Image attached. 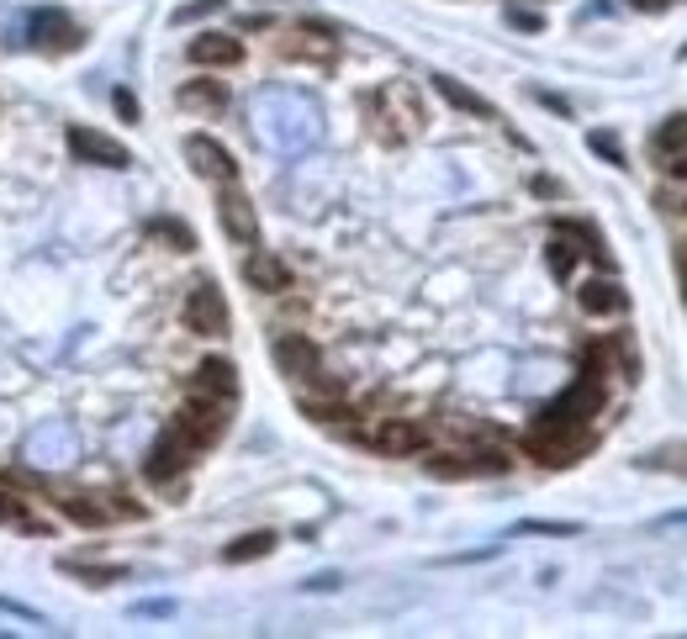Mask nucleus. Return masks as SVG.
Wrapping results in <instances>:
<instances>
[{
  "label": "nucleus",
  "instance_id": "f257e3e1",
  "mask_svg": "<svg viewBox=\"0 0 687 639\" xmlns=\"http://www.w3.org/2000/svg\"><path fill=\"white\" fill-rule=\"evenodd\" d=\"M608 402V386H603V375H592L582 370L577 381H571L555 402H545L540 412H534V428H587L592 418L603 412Z\"/></svg>",
  "mask_w": 687,
  "mask_h": 639
},
{
  "label": "nucleus",
  "instance_id": "f03ea898",
  "mask_svg": "<svg viewBox=\"0 0 687 639\" xmlns=\"http://www.w3.org/2000/svg\"><path fill=\"white\" fill-rule=\"evenodd\" d=\"M355 444L376 449V455H386V460H413V455L429 449V428H423L418 418H376V423L355 428Z\"/></svg>",
  "mask_w": 687,
  "mask_h": 639
},
{
  "label": "nucleus",
  "instance_id": "7ed1b4c3",
  "mask_svg": "<svg viewBox=\"0 0 687 639\" xmlns=\"http://www.w3.org/2000/svg\"><path fill=\"white\" fill-rule=\"evenodd\" d=\"M270 360H275V370L286 375V381H296V386H318V391H339L323 375V354H318V344H312L307 333H275V344H270Z\"/></svg>",
  "mask_w": 687,
  "mask_h": 639
},
{
  "label": "nucleus",
  "instance_id": "20e7f679",
  "mask_svg": "<svg viewBox=\"0 0 687 639\" xmlns=\"http://www.w3.org/2000/svg\"><path fill=\"white\" fill-rule=\"evenodd\" d=\"M286 64H312V69H333L339 64V37H333L328 22H302L296 32H286L281 43H275Z\"/></svg>",
  "mask_w": 687,
  "mask_h": 639
},
{
  "label": "nucleus",
  "instance_id": "39448f33",
  "mask_svg": "<svg viewBox=\"0 0 687 639\" xmlns=\"http://www.w3.org/2000/svg\"><path fill=\"white\" fill-rule=\"evenodd\" d=\"M180 317H185V328H191L196 338H228V328H233L228 296H222V291L212 286V280H201V286L185 291V307H180Z\"/></svg>",
  "mask_w": 687,
  "mask_h": 639
},
{
  "label": "nucleus",
  "instance_id": "423d86ee",
  "mask_svg": "<svg viewBox=\"0 0 687 639\" xmlns=\"http://www.w3.org/2000/svg\"><path fill=\"white\" fill-rule=\"evenodd\" d=\"M170 428H175V434L201 455V449H212L222 434H228V407L212 402V397H191V402L175 412V423H170Z\"/></svg>",
  "mask_w": 687,
  "mask_h": 639
},
{
  "label": "nucleus",
  "instance_id": "0eeeda50",
  "mask_svg": "<svg viewBox=\"0 0 687 639\" xmlns=\"http://www.w3.org/2000/svg\"><path fill=\"white\" fill-rule=\"evenodd\" d=\"M513 460L503 455V449H450V455H434L429 460V476L439 481H476V476H508Z\"/></svg>",
  "mask_w": 687,
  "mask_h": 639
},
{
  "label": "nucleus",
  "instance_id": "6e6552de",
  "mask_svg": "<svg viewBox=\"0 0 687 639\" xmlns=\"http://www.w3.org/2000/svg\"><path fill=\"white\" fill-rule=\"evenodd\" d=\"M191 460H196V449L185 444L175 428H164V434L148 444V455H143V481L148 486H175L185 471H191Z\"/></svg>",
  "mask_w": 687,
  "mask_h": 639
},
{
  "label": "nucleus",
  "instance_id": "1a4fd4ad",
  "mask_svg": "<svg viewBox=\"0 0 687 639\" xmlns=\"http://www.w3.org/2000/svg\"><path fill=\"white\" fill-rule=\"evenodd\" d=\"M524 449L540 465H577L592 449V434H587V428H529Z\"/></svg>",
  "mask_w": 687,
  "mask_h": 639
},
{
  "label": "nucleus",
  "instance_id": "9d476101",
  "mask_svg": "<svg viewBox=\"0 0 687 639\" xmlns=\"http://www.w3.org/2000/svg\"><path fill=\"white\" fill-rule=\"evenodd\" d=\"M217 222H222V233H228L233 243H244V249H254V243H259L254 201L238 191V180L233 185H217Z\"/></svg>",
  "mask_w": 687,
  "mask_h": 639
},
{
  "label": "nucleus",
  "instance_id": "9b49d317",
  "mask_svg": "<svg viewBox=\"0 0 687 639\" xmlns=\"http://www.w3.org/2000/svg\"><path fill=\"white\" fill-rule=\"evenodd\" d=\"M64 138H69V154L80 164H101V169H127L133 164V154H127L117 138H106V133H96V127H85V122H74Z\"/></svg>",
  "mask_w": 687,
  "mask_h": 639
},
{
  "label": "nucleus",
  "instance_id": "f8f14e48",
  "mask_svg": "<svg viewBox=\"0 0 687 639\" xmlns=\"http://www.w3.org/2000/svg\"><path fill=\"white\" fill-rule=\"evenodd\" d=\"M185 148V159H191V169L201 180H212V185H233L238 180V159L228 154V148H222L217 138H207V133H191L180 143Z\"/></svg>",
  "mask_w": 687,
  "mask_h": 639
},
{
  "label": "nucleus",
  "instance_id": "ddd939ff",
  "mask_svg": "<svg viewBox=\"0 0 687 639\" xmlns=\"http://www.w3.org/2000/svg\"><path fill=\"white\" fill-rule=\"evenodd\" d=\"M191 397H212L222 407L238 402V365L222 360V354H207L196 370H191Z\"/></svg>",
  "mask_w": 687,
  "mask_h": 639
},
{
  "label": "nucleus",
  "instance_id": "4468645a",
  "mask_svg": "<svg viewBox=\"0 0 687 639\" xmlns=\"http://www.w3.org/2000/svg\"><path fill=\"white\" fill-rule=\"evenodd\" d=\"M27 37H32V48H43V53H74V48H85V32L74 27L64 11H32Z\"/></svg>",
  "mask_w": 687,
  "mask_h": 639
},
{
  "label": "nucleus",
  "instance_id": "2eb2a0df",
  "mask_svg": "<svg viewBox=\"0 0 687 639\" xmlns=\"http://www.w3.org/2000/svg\"><path fill=\"white\" fill-rule=\"evenodd\" d=\"M244 280H249V291H265V296H286L291 291V265L275 249H249L244 259Z\"/></svg>",
  "mask_w": 687,
  "mask_h": 639
},
{
  "label": "nucleus",
  "instance_id": "dca6fc26",
  "mask_svg": "<svg viewBox=\"0 0 687 639\" xmlns=\"http://www.w3.org/2000/svg\"><path fill=\"white\" fill-rule=\"evenodd\" d=\"M185 59L196 69H233V64H244V43L233 32H201L185 43Z\"/></svg>",
  "mask_w": 687,
  "mask_h": 639
},
{
  "label": "nucleus",
  "instance_id": "f3484780",
  "mask_svg": "<svg viewBox=\"0 0 687 639\" xmlns=\"http://www.w3.org/2000/svg\"><path fill=\"white\" fill-rule=\"evenodd\" d=\"M577 307H582L587 317H624V312H629V291L619 286V280L598 275V280H587V286L577 291Z\"/></svg>",
  "mask_w": 687,
  "mask_h": 639
},
{
  "label": "nucleus",
  "instance_id": "a211bd4d",
  "mask_svg": "<svg viewBox=\"0 0 687 639\" xmlns=\"http://www.w3.org/2000/svg\"><path fill=\"white\" fill-rule=\"evenodd\" d=\"M434 90L444 101H450L455 111H466V117H481V122H492L497 111H492V101L487 96H476V90L466 85V80H455V74H434Z\"/></svg>",
  "mask_w": 687,
  "mask_h": 639
},
{
  "label": "nucleus",
  "instance_id": "6ab92c4d",
  "mask_svg": "<svg viewBox=\"0 0 687 639\" xmlns=\"http://www.w3.org/2000/svg\"><path fill=\"white\" fill-rule=\"evenodd\" d=\"M175 101L185 111H228V85L222 80H185L175 90Z\"/></svg>",
  "mask_w": 687,
  "mask_h": 639
},
{
  "label": "nucleus",
  "instance_id": "aec40b11",
  "mask_svg": "<svg viewBox=\"0 0 687 639\" xmlns=\"http://www.w3.org/2000/svg\"><path fill=\"white\" fill-rule=\"evenodd\" d=\"M53 507H59V518L80 523V529H106V523H111V507L96 502V497H64V502H53Z\"/></svg>",
  "mask_w": 687,
  "mask_h": 639
},
{
  "label": "nucleus",
  "instance_id": "412c9836",
  "mask_svg": "<svg viewBox=\"0 0 687 639\" xmlns=\"http://www.w3.org/2000/svg\"><path fill=\"white\" fill-rule=\"evenodd\" d=\"M275 539L270 529H254V534H238L228 550H222V560H228V566H244V560H265V555H275Z\"/></svg>",
  "mask_w": 687,
  "mask_h": 639
},
{
  "label": "nucleus",
  "instance_id": "4be33fe9",
  "mask_svg": "<svg viewBox=\"0 0 687 639\" xmlns=\"http://www.w3.org/2000/svg\"><path fill=\"white\" fill-rule=\"evenodd\" d=\"M154 243H164V249H175V254H191L196 249V233L185 228L180 217H148V228H143Z\"/></svg>",
  "mask_w": 687,
  "mask_h": 639
},
{
  "label": "nucleus",
  "instance_id": "5701e85b",
  "mask_svg": "<svg viewBox=\"0 0 687 639\" xmlns=\"http://www.w3.org/2000/svg\"><path fill=\"white\" fill-rule=\"evenodd\" d=\"M545 265H550L555 280H571V275H577V265H582V249H577V243H566V233H561V238L545 243Z\"/></svg>",
  "mask_w": 687,
  "mask_h": 639
},
{
  "label": "nucleus",
  "instance_id": "b1692460",
  "mask_svg": "<svg viewBox=\"0 0 687 639\" xmlns=\"http://www.w3.org/2000/svg\"><path fill=\"white\" fill-rule=\"evenodd\" d=\"M640 471H677L687 476V444H661V449H645V455L635 460Z\"/></svg>",
  "mask_w": 687,
  "mask_h": 639
},
{
  "label": "nucleus",
  "instance_id": "393cba45",
  "mask_svg": "<svg viewBox=\"0 0 687 639\" xmlns=\"http://www.w3.org/2000/svg\"><path fill=\"white\" fill-rule=\"evenodd\" d=\"M59 571H69L85 587H106V581H127V566H80V560H59Z\"/></svg>",
  "mask_w": 687,
  "mask_h": 639
},
{
  "label": "nucleus",
  "instance_id": "a878e982",
  "mask_svg": "<svg viewBox=\"0 0 687 639\" xmlns=\"http://www.w3.org/2000/svg\"><path fill=\"white\" fill-rule=\"evenodd\" d=\"M651 148H656V154H682V148H687V117H682V111L656 127V133H651Z\"/></svg>",
  "mask_w": 687,
  "mask_h": 639
},
{
  "label": "nucleus",
  "instance_id": "bb28decb",
  "mask_svg": "<svg viewBox=\"0 0 687 639\" xmlns=\"http://www.w3.org/2000/svg\"><path fill=\"white\" fill-rule=\"evenodd\" d=\"M0 523H6V529H27V534H48V523L32 518L27 502H16V497H6V492H0Z\"/></svg>",
  "mask_w": 687,
  "mask_h": 639
},
{
  "label": "nucleus",
  "instance_id": "cd10ccee",
  "mask_svg": "<svg viewBox=\"0 0 687 639\" xmlns=\"http://www.w3.org/2000/svg\"><path fill=\"white\" fill-rule=\"evenodd\" d=\"M587 148H592V154H598L603 164L624 169V148H619V138H614V133H587Z\"/></svg>",
  "mask_w": 687,
  "mask_h": 639
},
{
  "label": "nucleus",
  "instance_id": "c85d7f7f",
  "mask_svg": "<svg viewBox=\"0 0 687 639\" xmlns=\"http://www.w3.org/2000/svg\"><path fill=\"white\" fill-rule=\"evenodd\" d=\"M302 412H307L312 423H349V418H355L344 402H302Z\"/></svg>",
  "mask_w": 687,
  "mask_h": 639
},
{
  "label": "nucleus",
  "instance_id": "c756f323",
  "mask_svg": "<svg viewBox=\"0 0 687 639\" xmlns=\"http://www.w3.org/2000/svg\"><path fill=\"white\" fill-rule=\"evenodd\" d=\"M513 534H550V539H571V534H582L577 523H540V518H529V523H518Z\"/></svg>",
  "mask_w": 687,
  "mask_h": 639
},
{
  "label": "nucleus",
  "instance_id": "7c9ffc66",
  "mask_svg": "<svg viewBox=\"0 0 687 639\" xmlns=\"http://www.w3.org/2000/svg\"><path fill=\"white\" fill-rule=\"evenodd\" d=\"M508 27H513V32H545V16H540V11H518V6H508Z\"/></svg>",
  "mask_w": 687,
  "mask_h": 639
},
{
  "label": "nucleus",
  "instance_id": "2f4dec72",
  "mask_svg": "<svg viewBox=\"0 0 687 639\" xmlns=\"http://www.w3.org/2000/svg\"><path fill=\"white\" fill-rule=\"evenodd\" d=\"M212 11H222V0H191V6L175 11V22H201V16H212Z\"/></svg>",
  "mask_w": 687,
  "mask_h": 639
},
{
  "label": "nucleus",
  "instance_id": "473e14b6",
  "mask_svg": "<svg viewBox=\"0 0 687 639\" xmlns=\"http://www.w3.org/2000/svg\"><path fill=\"white\" fill-rule=\"evenodd\" d=\"M111 106H117V117H122V122H138V101H133V90H111Z\"/></svg>",
  "mask_w": 687,
  "mask_h": 639
},
{
  "label": "nucleus",
  "instance_id": "72a5a7b5",
  "mask_svg": "<svg viewBox=\"0 0 687 639\" xmlns=\"http://www.w3.org/2000/svg\"><path fill=\"white\" fill-rule=\"evenodd\" d=\"M666 175H672V180H687V148H682V154H672V159H666Z\"/></svg>",
  "mask_w": 687,
  "mask_h": 639
},
{
  "label": "nucleus",
  "instance_id": "f704fd0d",
  "mask_svg": "<svg viewBox=\"0 0 687 639\" xmlns=\"http://www.w3.org/2000/svg\"><path fill=\"white\" fill-rule=\"evenodd\" d=\"M534 96H540V101H545L550 111H561V117H571V106H566L561 96H550V90H534Z\"/></svg>",
  "mask_w": 687,
  "mask_h": 639
},
{
  "label": "nucleus",
  "instance_id": "c9c22d12",
  "mask_svg": "<svg viewBox=\"0 0 687 639\" xmlns=\"http://www.w3.org/2000/svg\"><path fill=\"white\" fill-rule=\"evenodd\" d=\"M333 587H339V576H312L307 581V592H333Z\"/></svg>",
  "mask_w": 687,
  "mask_h": 639
},
{
  "label": "nucleus",
  "instance_id": "e433bc0d",
  "mask_svg": "<svg viewBox=\"0 0 687 639\" xmlns=\"http://www.w3.org/2000/svg\"><path fill=\"white\" fill-rule=\"evenodd\" d=\"M677 275H682V291H687V243H677Z\"/></svg>",
  "mask_w": 687,
  "mask_h": 639
},
{
  "label": "nucleus",
  "instance_id": "4c0bfd02",
  "mask_svg": "<svg viewBox=\"0 0 687 639\" xmlns=\"http://www.w3.org/2000/svg\"><path fill=\"white\" fill-rule=\"evenodd\" d=\"M635 11H666V0H629Z\"/></svg>",
  "mask_w": 687,
  "mask_h": 639
},
{
  "label": "nucleus",
  "instance_id": "58836bf2",
  "mask_svg": "<svg viewBox=\"0 0 687 639\" xmlns=\"http://www.w3.org/2000/svg\"><path fill=\"white\" fill-rule=\"evenodd\" d=\"M682 212H687V206H682Z\"/></svg>",
  "mask_w": 687,
  "mask_h": 639
}]
</instances>
